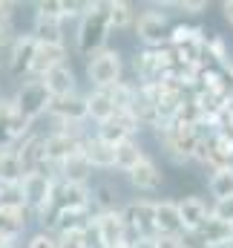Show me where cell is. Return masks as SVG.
Here are the masks:
<instances>
[{
    "label": "cell",
    "mask_w": 233,
    "mask_h": 248,
    "mask_svg": "<svg viewBox=\"0 0 233 248\" xmlns=\"http://www.w3.org/2000/svg\"><path fill=\"white\" fill-rule=\"evenodd\" d=\"M29 130H32V122H26L15 110V101H0V150L23 141L29 136Z\"/></svg>",
    "instance_id": "obj_8"
},
{
    "label": "cell",
    "mask_w": 233,
    "mask_h": 248,
    "mask_svg": "<svg viewBox=\"0 0 233 248\" xmlns=\"http://www.w3.org/2000/svg\"><path fill=\"white\" fill-rule=\"evenodd\" d=\"M35 15H46L63 23V0H41L35 3Z\"/></svg>",
    "instance_id": "obj_37"
},
{
    "label": "cell",
    "mask_w": 233,
    "mask_h": 248,
    "mask_svg": "<svg viewBox=\"0 0 233 248\" xmlns=\"http://www.w3.org/2000/svg\"><path fill=\"white\" fill-rule=\"evenodd\" d=\"M130 248H156V234H141V237H132Z\"/></svg>",
    "instance_id": "obj_41"
},
{
    "label": "cell",
    "mask_w": 233,
    "mask_h": 248,
    "mask_svg": "<svg viewBox=\"0 0 233 248\" xmlns=\"http://www.w3.org/2000/svg\"><path fill=\"white\" fill-rule=\"evenodd\" d=\"M92 211L104 214V211H118V190L113 182H101L92 187Z\"/></svg>",
    "instance_id": "obj_32"
},
{
    "label": "cell",
    "mask_w": 233,
    "mask_h": 248,
    "mask_svg": "<svg viewBox=\"0 0 233 248\" xmlns=\"http://www.w3.org/2000/svg\"><path fill=\"white\" fill-rule=\"evenodd\" d=\"M121 217H124L130 234H135V237H141V234H153L156 202H153V199H132L130 205L121 208Z\"/></svg>",
    "instance_id": "obj_10"
},
{
    "label": "cell",
    "mask_w": 233,
    "mask_h": 248,
    "mask_svg": "<svg viewBox=\"0 0 233 248\" xmlns=\"http://www.w3.org/2000/svg\"><path fill=\"white\" fill-rule=\"evenodd\" d=\"M26 248H60L58 234H55V231H38V234L29 237Z\"/></svg>",
    "instance_id": "obj_38"
},
{
    "label": "cell",
    "mask_w": 233,
    "mask_h": 248,
    "mask_svg": "<svg viewBox=\"0 0 233 248\" xmlns=\"http://www.w3.org/2000/svg\"><path fill=\"white\" fill-rule=\"evenodd\" d=\"M41 81H44V87H46V93H49L52 101L66 98V95H75V87H78V78H75V72H72L69 63H60L55 69H49Z\"/></svg>",
    "instance_id": "obj_15"
},
{
    "label": "cell",
    "mask_w": 233,
    "mask_h": 248,
    "mask_svg": "<svg viewBox=\"0 0 233 248\" xmlns=\"http://www.w3.org/2000/svg\"><path fill=\"white\" fill-rule=\"evenodd\" d=\"M81 150H84L87 162L92 165V170H95V168H98V170H113V168H116V147L107 144V141H101L98 136H89V133H87Z\"/></svg>",
    "instance_id": "obj_22"
},
{
    "label": "cell",
    "mask_w": 233,
    "mask_h": 248,
    "mask_svg": "<svg viewBox=\"0 0 233 248\" xmlns=\"http://www.w3.org/2000/svg\"><path fill=\"white\" fill-rule=\"evenodd\" d=\"M121 75H124V58L118 49H101L87 61V78L92 90H110L113 84L124 81Z\"/></svg>",
    "instance_id": "obj_6"
},
{
    "label": "cell",
    "mask_w": 233,
    "mask_h": 248,
    "mask_svg": "<svg viewBox=\"0 0 233 248\" xmlns=\"http://www.w3.org/2000/svg\"><path fill=\"white\" fill-rule=\"evenodd\" d=\"M156 248H184V234L181 237H161V234H156Z\"/></svg>",
    "instance_id": "obj_40"
},
{
    "label": "cell",
    "mask_w": 233,
    "mask_h": 248,
    "mask_svg": "<svg viewBox=\"0 0 233 248\" xmlns=\"http://www.w3.org/2000/svg\"><path fill=\"white\" fill-rule=\"evenodd\" d=\"M26 222H29V211H26L17 199H9V202L0 208V237L17 240V237L26 231Z\"/></svg>",
    "instance_id": "obj_17"
},
{
    "label": "cell",
    "mask_w": 233,
    "mask_h": 248,
    "mask_svg": "<svg viewBox=\"0 0 233 248\" xmlns=\"http://www.w3.org/2000/svg\"><path fill=\"white\" fill-rule=\"evenodd\" d=\"M207 168L210 170H222V168H233V139L213 133L207 139Z\"/></svg>",
    "instance_id": "obj_26"
},
{
    "label": "cell",
    "mask_w": 233,
    "mask_h": 248,
    "mask_svg": "<svg viewBox=\"0 0 233 248\" xmlns=\"http://www.w3.org/2000/svg\"><path fill=\"white\" fill-rule=\"evenodd\" d=\"M107 20L113 32H124L135 23V6L127 0H107Z\"/></svg>",
    "instance_id": "obj_31"
},
{
    "label": "cell",
    "mask_w": 233,
    "mask_h": 248,
    "mask_svg": "<svg viewBox=\"0 0 233 248\" xmlns=\"http://www.w3.org/2000/svg\"><path fill=\"white\" fill-rule=\"evenodd\" d=\"M55 185H58V179L49 176V173H44V170L23 173V179L17 185V199H20V205L32 217H38V219L46 222V217L55 208Z\"/></svg>",
    "instance_id": "obj_2"
},
{
    "label": "cell",
    "mask_w": 233,
    "mask_h": 248,
    "mask_svg": "<svg viewBox=\"0 0 233 248\" xmlns=\"http://www.w3.org/2000/svg\"><path fill=\"white\" fill-rule=\"evenodd\" d=\"M17 156H20L23 173L44 170V173H49V176H52V170H49V165H46V136L29 133V136L17 144Z\"/></svg>",
    "instance_id": "obj_9"
},
{
    "label": "cell",
    "mask_w": 233,
    "mask_h": 248,
    "mask_svg": "<svg viewBox=\"0 0 233 248\" xmlns=\"http://www.w3.org/2000/svg\"><path fill=\"white\" fill-rule=\"evenodd\" d=\"M81 144H84V139L69 136V133H49L46 136V165H49L52 176H55V168H58L69 153L81 150Z\"/></svg>",
    "instance_id": "obj_18"
},
{
    "label": "cell",
    "mask_w": 233,
    "mask_h": 248,
    "mask_svg": "<svg viewBox=\"0 0 233 248\" xmlns=\"http://www.w3.org/2000/svg\"><path fill=\"white\" fill-rule=\"evenodd\" d=\"M153 234L161 237H181V219H178V205L173 199H156V217H153Z\"/></svg>",
    "instance_id": "obj_16"
},
{
    "label": "cell",
    "mask_w": 233,
    "mask_h": 248,
    "mask_svg": "<svg viewBox=\"0 0 233 248\" xmlns=\"http://www.w3.org/2000/svg\"><path fill=\"white\" fill-rule=\"evenodd\" d=\"M228 248H233V237H231V243H228Z\"/></svg>",
    "instance_id": "obj_45"
},
{
    "label": "cell",
    "mask_w": 233,
    "mask_h": 248,
    "mask_svg": "<svg viewBox=\"0 0 233 248\" xmlns=\"http://www.w3.org/2000/svg\"><path fill=\"white\" fill-rule=\"evenodd\" d=\"M84 101H87V122L104 124L116 116V104H113L107 90H92L84 95Z\"/></svg>",
    "instance_id": "obj_28"
},
{
    "label": "cell",
    "mask_w": 233,
    "mask_h": 248,
    "mask_svg": "<svg viewBox=\"0 0 233 248\" xmlns=\"http://www.w3.org/2000/svg\"><path fill=\"white\" fill-rule=\"evenodd\" d=\"M89 176H92V165L87 162L84 150L69 153L58 168H55V179L58 182H66V185H87Z\"/></svg>",
    "instance_id": "obj_14"
},
{
    "label": "cell",
    "mask_w": 233,
    "mask_h": 248,
    "mask_svg": "<svg viewBox=\"0 0 233 248\" xmlns=\"http://www.w3.org/2000/svg\"><path fill=\"white\" fill-rule=\"evenodd\" d=\"M0 248H17V246H15V240H9V243H3Z\"/></svg>",
    "instance_id": "obj_44"
},
{
    "label": "cell",
    "mask_w": 233,
    "mask_h": 248,
    "mask_svg": "<svg viewBox=\"0 0 233 248\" xmlns=\"http://www.w3.org/2000/svg\"><path fill=\"white\" fill-rule=\"evenodd\" d=\"M222 15H225V20L233 26V0H225L222 3Z\"/></svg>",
    "instance_id": "obj_42"
},
{
    "label": "cell",
    "mask_w": 233,
    "mask_h": 248,
    "mask_svg": "<svg viewBox=\"0 0 233 248\" xmlns=\"http://www.w3.org/2000/svg\"><path fill=\"white\" fill-rule=\"evenodd\" d=\"M127 179H130V185L135 187V190H141V193H150V190H159L161 187V170H159V165L150 159V156H144L130 173H127Z\"/></svg>",
    "instance_id": "obj_23"
},
{
    "label": "cell",
    "mask_w": 233,
    "mask_h": 248,
    "mask_svg": "<svg viewBox=\"0 0 233 248\" xmlns=\"http://www.w3.org/2000/svg\"><path fill=\"white\" fill-rule=\"evenodd\" d=\"M135 84H127V81H118L113 84L107 93H110V98H113V104H116V113H130L132 110V101H135Z\"/></svg>",
    "instance_id": "obj_35"
},
{
    "label": "cell",
    "mask_w": 233,
    "mask_h": 248,
    "mask_svg": "<svg viewBox=\"0 0 233 248\" xmlns=\"http://www.w3.org/2000/svg\"><path fill=\"white\" fill-rule=\"evenodd\" d=\"M55 208H92V187L89 185H55Z\"/></svg>",
    "instance_id": "obj_24"
},
{
    "label": "cell",
    "mask_w": 233,
    "mask_h": 248,
    "mask_svg": "<svg viewBox=\"0 0 233 248\" xmlns=\"http://www.w3.org/2000/svg\"><path fill=\"white\" fill-rule=\"evenodd\" d=\"M138 130H141V127H138V122H135L132 113H116L110 122H104V124L95 127V136H98L101 141H107V144L116 147L118 141H124V139H135Z\"/></svg>",
    "instance_id": "obj_13"
},
{
    "label": "cell",
    "mask_w": 233,
    "mask_h": 248,
    "mask_svg": "<svg viewBox=\"0 0 233 248\" xmlns=\"http://www.w3.org/2000/svg\"><path fill=\"white\" fill-rule=\"evenodd\" d=\"M60 63H66V46H35V58H32V69L29 78H44L49 69H55Z\"/></svg>",
    "instance_id": "obj_27"
},
{
    "label": "cell",
    "mask_w": 233,
    "mask_h": 248,
    "mask_svg": "<svg viewBox=\"0 0 233 248\" xmlns=\"http://www.w3.org/2000/svg\"><path fill=\"white\" fill-rule=\"evenodd\" d=\"M29 35L41 46H63V23L55 20V17L35 15V23H32V32Z\"/></svg>",
    "instance_id": "obj_25"
},
{
    "label": "cell",
    "mask_w": 233,
    "mask_h": 248,
    "mask_svg": "<svg viewBox=\"0 0 233 248\" xmlns=\"http://www.w3.org/2000/svg\"><path fill=\"white\" fill-rule=\"evenodd\" d=\"M175 205H178V219H181V231L184 234H193L210 217V208H207V202L202 196H184Z\"/></svg>",
    "instance_id": "obj_20"
},
{
    "label": "cell",
    "mask_w": 233,
    "mask_h": 248,
    "mask_svg": "<svg viewBox=\"0 0 233 248\" xmlns=\"http://www.w3.org/2000/svg\"><path fill=\"white\" fill-rule=\"evenodd\" d=\"M159 141L173 165H187V162H193V150L199 144V130L184 122H173L164 130H159Z\"/></svg>",
    "instance_id": "obj_3"
},
{
    "label": "cell",
    "mask_w": 233,
    "mask_h": 248,
    "mask_svg": "<svg viewBox=\"0 0 233 248\" xmlns=\"http://www.w3.org/2000/svg\"><path fill=\"white\" fill-rule=\"evenodd\" d=\"M204 38V29L202 26H184L178 23L170 29V38H167V46L170 49H181V46H190V44H199Z\"/></svg>",
    "instance_id": "obj_34"
},
{
    "label": "cell",
    "mask_w": 233,
    "mask_h": 248,
    "mask_svg": "<svg viewBox=\"0 0 233 248\" xmlns=\"http://www.w3.org/2000/svg\"><path fill=\"white\" fill-rule=\"evenodd\" d=\"M49 116H52V122H60V124H87V101L78 93L66 95V98H58V101H52Z\"/></svg>",
    "instance_id": "obj_19"
},
{
    "label": "cell",
    "mask_w": 233,
    "mask_h": 248,
    "mask_svg": "<svg viewBox=\"0 0 233 248\" xmlns=\"http://www.w3.org/2000/svg\"><path fill=\"white\" fill-rule=\"evenodd\" d=\"M9 193H12V190H9V187H3V185H0V208H3V205H6V202H9V199H12V196H9Z\"/></svg>",
    "instance_id": "obj_43"
},
{
    "label": "cell",
    "mask_w": 233,
    "mask_h": 248,
    "mask_svg": "<svg viewBox=\"0 0 233 248\" xmlns=\"http://www.w3.org/2000/svg\"><path fill=\"white\" fill-rule=\"evenodd\" d=\"M35 38L32 35H17L15 38V44L9 46V52H6V66H9V72L15 75V78H29V69H32V58H35Z\"/></svg>",
    "instance_id": "obj_12"
},
{
    "label": "cell",
    "mask_w": 233,
    "mask_h": 248,
    "mask_svg": "<svg viewBox=\"0 0 233 248\" xmlns=\"http://www.w3.org/2000/svg\"><path fill=\"white\" fill-rule=\"evenodd\" d=\"M95 211L92 208H55V217H52V228L60 234H69V231H84L89 222H92Z\"/></svg>",
    "instance_id": "obj_21"
},
{
    "label": "cell",
    "mask_w": 233,
    "mask_h": 248,
    "mask_svg": "<svg viewBox=\"0 0 233 248\" xmlns=\"http://www.w3.org/2000/svg\"><path fill=\"white\" fill-rule=\"evenodd\" d=\"M135 35H138V41L147 46V49H159V46H164L167 44V38H170V17H167V12H161L159 6H147L141 15H135Z\"/></svg>",
    "instance_id": "obj_5"
},
{
    "label": "cell",
    "mask_w": 233,
    "mask_h": 248,
    "mask_svg": "<svg viewBox=\"0 0 233 248\" xmlns=\"http://www.w3.org/2000/svg\"><path fill=\"white\" fill-rule=\"evenodd\" d=\"M210 217H216L219 222H225V225H231V228H233V196L213 202V208H210Z\"/></svg>",
    "instance_id": "obj_36"
},
{
    "label": "cell",
    "mask_w": 233,
    "mask_h": 248,
    "mask_svg": "<svg viewBox=\"0 0 233 248\" xmlns=\"http://www.w3.org/2000/svg\"><path fill=\"white\" fill-rule=\"evenodd\" d=\"M92 225H95V231H98V237H101L104 248L121 246V243H127V237H130L127 222H124V217H121V208H118V211L95 214V217H92Z\"/></svg>",
    "instance_id": "obj_11"
},
{
    "label": "cell",
    "mask_w": 233,
    "mask_h": 248,
    "mask_svg": "<svg viewBox=\"0 0 233 248\" xmlns=\"http://www.w3.org/2000/svg\"><path fill=\"white\" fill-rule=\"evenodd\" d=\"M173 69V52L170 46H159V49H144L135 58V75H138V87H153L161 84Z\"/></svg>",
    "instance_id": "obj_7"
},
{
    "label": "cell",
    "mask_w": 233,
    "mask_h": 248,
    "mask_svg": "<svg viewBox=\"0 0 233 248\" xmlns=\"http://www.w3.org/2000/svg\"><path fill=\"white\" fill-rule=\"evenodd\" d=\"M58 243H60V248H89V246H87V234H84V231H69V234H60Z\"/></svg>",
    "instance_id": "obj_39"
},
{
    "label": "cell",
    "mask_w": 233,
    "mask_h": 248,
    "mask_svg": "<svg viewBox=\"0 0 233 248\" xmlns=\"http://www.w3.org/2000/svg\"><path fill=\"white\" fill-rule=\"evenodd\" d=\"M113 35L110 20H107V0H92L87 6V12L78 20V32H75V46L81 55L92 58L101 49H107V38Z\"/></svg>",
    "instance_id": "obj_1"
},
{
    "label": "cell",
    "mask_w": 233,
    "mask_h": 248,
    "mask_svg": "<svg viewBox=\"0 0 233 248\" xmlns=\"http://www.w3.org/2000/svg\"><path fill=\"white\" fill-rule=\"evenodd\" d=\"M207 190H210V196H213L216 202L233 196V168L213 170V173H210V179H207Z\"/></svg>",
    "instance_id": "obj_33"
},
{
    "label": "cell",
    "mask_w": 233,
    "mask_h": 248,
    "mask_svg": "<svg viewBox=\"0 0 233 248\" xmlns=\"http://www.w3.org/2000/svg\"><path fill=\"white\" fill-rule=\"evenodd\" d=\"M12 101H15V110L32 124L38 122L41 116H46L49 107H52V98H49V93H46V87H44L41 78L20 81V87H17V93H15Z\"/></svg>",
    "instance_id": "obj_4"
},
{
    "label": "cell",
    "mask_w": 233,
    "mask_h": 248,
    "mask_svg": "<svg viewBox=\"0 0 233 248\" xmlns=\"http://www.w3.org/2000/svg\"><path fill=\"white\" fill-rule=\"evenodd\" d=\"M144 156H147V153L141 150L138 139H124V141H118V144H116V170L130 173V170L144 159Z\"/></svg>",
    "instance_id": "obj_30"
},
{
    "label": "cell",
    "mask_w": 233,
    "mask_h": 248,
    "mask_svg": "<svg viewBox=\"0 0 233 248\" xmlns=\"http://www.w3.org/2000/svg\"><path fill=\"white\" fill-rule=\"evenodd\" d=\"M23 179V165H20V156H17V147H6L0 150V185L15 190Z\"/></svg>",
    "instance_id": "obj_29"
}]
</instances>
